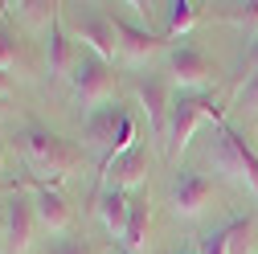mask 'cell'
<instances>
[{"label": "cell", "instance_id": "6da1fadb", "mask_svg": "<svg viewBox=\"0 0 258 254\" xmlns=\"http://www.w3.org/2000/svg\"><path fill=\"white\" fill-rule=\"evenodd\" d=\"M21 152L25 164L37 172V180H61L78 168V152L61 140L57 132H45V127H25L21 132Z\"/></svg>", "mask_w": 258, "mask_h": 254}, {"label": "cell", "instance_id": "7a4b0ae2", "mask_svg": "<svg viewBox=\"0 0 258 254\" xmlns=\"http://www.w3.org/2000/svg\"><path fill=\"white\" fill-rule=\"evenodd\" d=\"M213 119L217 127L225 123V111L213 94H192V90H180V99L172 103V115H168V136H164V148H168V160H180V152L192 144L197 127Z\"/></svg>", "mask_w": 258, "mask_h": 254}, {"label": "cell", "instance_id": "3957f363", "mask_svg": "<svg viewBox=\"0 0 258 254\" xmlns=\"http://www.w3.org/2000/svg\"><path fill=\"white\" fill-rule=\"evenodd\" d=\"M209 160H213L217 172H225L230 180L246 184L250 193L258 197V152L246 144L242 132H234L230 123H221V127H217V144H213V152H209Z\"/></svg>", "mask_w": 258, "mask_h": 254}, {"label": "cell", "instance_id": "277c9868", "mask_svg": "<svg viewBox=\"0 0 258 254\" xmlns=\"http://www.w3.org/2000/svg\"><path fill=\"white\" fill-rule=\"evenodd\" d=\"M82 132H86V140H90L94 148L107 152L103 164H111L115 156H123V152L136 148V144H132V140H136V123H132V115H127L123 107H115V103H107V107H99V111H86Z\"/></svg>", "mask_w": 258, "mask_h": 254}, {"label": "cell", "instance_id": "5b68a950", "mask_svg": "<svg viewBox=\"0 0 258 254\" xmlns=\"http://www.w3.org/2000/svg\"><path fill=\"white\" fill-rule=\"evenodd\" d=\"M70 86H74V99L90 111H99L111 103V94H115V70H111V61H103L99 53H90L82 49L78 61H74V70H70Z\"/></svg>", "mask_w": 258, "mask_h": 254}, {"label": "cell", "instance_id": "8992f818", "mask_svg": "<svg viewBox=\"0 0 258 254\" xmlns=\"http://www.w3.org/2000/svg\"><path fill=\"white\" fill-rule=\"evenodd\" d=\"M168 66H172V82L180 86V90H192V94H209V86L217 82V61L205 53V49H197V45H176L172 53H168Z\"/></svg>", "mask_w": 258, "mask_h": 254}, {"label": "cell", "instance_id": "52a82bcc", "mask_svg": "<svg viewBox=\"0 0 258 254\" xmlns=\"http://www.w3.org/2000/svg\"><path fill=\"white\" fill-rule=\"evenodd\" d=\"M209 197H213V180H209L205 172H197V168H180L176 180H172L168 205H172L176 217L192 221V217H201V209L209 205Z\"/></svg>", "mask_w": 258, "mask_h": 254}, {"label": "cell", "instance_id": "ba28073f", "mask_svg": "<svg viewBox=\"0 0 258 254\" xmlns=\"http://www.w3.org/2000/svg\"><path fill=\"white\" fill-rule=\"evenodd\" d=\"M33 226H37L33 197L13 193V197L5 201V250H9V254H25L29 242H33Z\"/></svg>", "mask_w": 258, "mask_h": 254}, {"label": "cell", "instance_id": "9c48e42d", "mask_svg": "<svg viewBox=\"0 0 258 254\" xmlns=\"http://www.w3.org/2000/svg\"><path fill=\"white\" fill-rule=\"evenodd\" d=\"M74 33H78V41H82L90 53H99L103 61H111V57H115V49H119L115 21H111V17H103V13H94V9L78 13V21H74Z\"/></svg>", "mask_w": 258, "mask_h": 254}, {"label": "cell", "instance_id": "30bf717a", "mask_svg": "<svg viewBox=\"0 0 258 254\" xmlns=\"http://www.w3.org/2000/svg\"><path fill=\"white\" fill-rule=\"evenodd\" d=\"M136 94H140V107H144V115H148V123H152V132L164 140L168 136V115H172V94H168V86L160 82V78H140L136 82Z\"/></svg>", "mask_w": 258, "mask_h": 254}, {"label": "cell", "instance_id": "8fae6325", "mask_svg": "<svg viewBox=\"0 0 258 254\" xmlns=\"http://www.w3.org/2000/svg\"><path fill=\"white\" fill-rule=\"evenodd\" d=\"M33 213H37V226H45L49 234H66L70 230V205L45 180H33Z\"/></svg>", "mask_w": 258, "mask_h": 254}, {"label": "cell", "instance_id": "7c38bea8", "mask_svg": "<svg viewBox=\"0 0 258 254\" xmlns=\"http://www.w3.org/2000/svg\"><path fill=\"white\" fill-rule=\"evenodd\" d=\"M103 172H107V184H111V188H123V193H132V188L148 184L152 164H148V152H144V148H132V152L115 156L111 164H103Z\"/></svg>", "mask_w": 258, "mask_h": 254}, {"label": "cell", "instance_id": "4fadbf2b", "mask_svg": "<svg viewBox=\"0 0 258 254\" xmlns=\"http://www.w3.org/2000/svg\"><path fill=\"white\" fill-rule=\"evenodd\" d=\"M74 61H78L74 41H70V33H66V25H61V17H53V21H49V41H45V74H49V82L61 78V74H70Z\"/></svg>", "mask_w": 258, "mask_h": 254}, {"label": "cell", "instance_id": "5bb4252c", "mask_svg": "<svg viewBox=\"0 0 258 254\" xmlns=\"http://www.w3.org/2000/svg\"><path fill=\"white\" fill-rule=\"evenodd\" d=\"M115 33H119V53L127 61H152V57L164 53V41L152 37L148 29L132 25V21H115Z\"/></svg>", "mask_w": 258, "mask_h": 254}, {"label": "cell", "instance_id": "9a60e30c", "mask_svg": "<svg viewBox=\"0 0 258 254\" xmlns=\"http://www.w3.org/2000/svg\"><path fill=\"white\" fill-rule=\"evenodd\" d=\"M94 209H99V217H103V226L123 242L127 238V217H132V197H127L123 193V188H103V193H99V205H94Z\"/></svg>", "mask_w": 258, "mask_h": 254}, {"label": "cell", "instance_id": "2e32d148", "mask_svg": "<svg viewBox=\"0 0 258 254\" xmlns=\"http://www.w3.org/2000/svg\"><path fill=\"white\" fill-rule=\"evenodd\" d=\"M148 217H152V205L144 197H132V217H127V238H123L127 254H140L148 246Z\"/></svg>", "mask_w": 258, "mask_h": 254}, {"label": "cell", "instance_id": "e0dca14e", "mask_svg": "<svg viewBox=\"0 0 258 254\" xmlns=\"http://www.w3.org/2000/svg\"><path fill=\"white\" fill-rule=\"evenodd\" d=\"M197 21H201V5H192V0H176V5H168V37L188 33Z\"/></svg>", "mask_w": 258, "mask_h": 254}, {"label": "cell", "instance_id": "ac0fdd59", "mask_svg": "<svg viewBox=\"0 0 258 254\" xmlns=\"http://www.w3.org/2000/svg\"><path fill=\"white\" fill-rule=\"evenodd\" d=\"M225 234H230V254H250V234H254V217H234V221H225Z\"/></svg>", "mask_w": 258, "mask_h": 254}, {"label": "cell", "instance_id": "d6986e66", "mask_svg": "<svg viewBox=\"0 0 258 254\" xmlns=\"http://www.w3.org/2000/svg\"><path fill=\"white\" fill-rule=\"evenodd\" d=\"M217 21H230L238 29H258V0H250V5H221Z\"/></svg>", "mask_w": 258, "mask_h": 254}, {"label": "cell", "instance_id": "ffe728a7", "mask_svg": "<svg viewBox=\"0 0 258 254\" xmlns=\"http://www.w3.org/2000/svg\"><path fill=\"white\" fill-rule=\"evenodd\" d=\"M21 66V41L0 25V70H17Z\"/></svg>", "mask_w": 258, "mask_h": 254}, {"label": "cell", "instance_id": "44dd1931", "mask_svg": "<svg viewBox=\"0 0 258 254\" xmlns=\"http://www.w3.org/2000/svg\"><path fill=\"white\" fill-rule=\"evenodd\" d=\"M197 254H230V234H225V226H221V230H209V234H201V242H197Z\"/></svg>", "mask_w": 258, "mask_h": 254}, {"label": "cell", "instance_id": "7402d4cb", "mask_svg": "<svg viewBox=\"0 0 258 254\" xmlns=\"http://www.w3.org/2000/svg\"><path fill=\"white\" fill-rule=\"evenodd\" d=\"M45 254H90V246L82 238H57V242L45 246Z\"/></svg>", "mask_w": 258, "mask_h": 254}, {"label": "cell", "instance_id": "603a6c76", "mask_svg": "<svg viewBox=\"0 0 258 254\" xmlns=\"http://www.w3.org/2000/svg\"><path fill=\"white\" fill-rule=\"evenodd\" d=\"M17 9H21L29 21H53V17H57V13H53L57 5H41V0H29V5H17Z\"/></svg>", "mask_w": 258, "mask_h": 254}, {"label": "cell", "instance_id": "cb8c5ba5", "mask_svg": "<svg viewBox=\"0 0 258 254\" xmlns=\"http://www.w3.org/2000/svg\"><path fill=\"white\" fill-rule=\"evenodd\" d=\"M238 103L258 111V74H246V82H242V90H238Z\"/></svg>", "mask_w": 258, "mask_h": 254}, {"label": "cell", "instance_id": "d4e9b609", "mask_svg": "<svg viewBox=\"0 0 258 254\" xmlns=\"http://www.w3.org/2000/svg\"><path fill=\"white\" fill-rule=\"evenodd\" d=\"M242 70H250V74H258V37H254V45H250V53L242 57Z\"/></svg>", "mask_w": 258, "mask_h": 254}, {"label": "cell", "instance_id": "484cf974", "mask_svg": "<svg viewBox=\"0 0 258 254\" xmlns=\"http://www.w3.org/2000/svg\"><path fill=\"white\" fill-rule=\"evenodd\" d=\"M0 242H5V201H0Z\"/></svg>", "mask_w": 258, "mask_h": 254}, {"label": "cell", "instance_id": "4316f807", "mask_svg": "<svg viewBox=\"0 0 258 254\" xmlns=\"http://www.w3.org/2000/svg\"><path fill=\"white\" fill-rule=\"evenodd\" d=\"M0 103H5V99H0Z\"/></svg>", "mask_w": 258, "mask_h": 254}, {"label": "cell", "instance_id": "83f0119b", "mask_svg": "<svg viewBox=\"0 0 258 254\" xmlns=\"http://www.w3.org/2000/svg\"><path fill=\"white\" fill-rule=\"evenodd\" d=\"M180 254H184V250H180Z\"/></svg>", "mask_w": 258, "mask_h": 254}]
</instances>
